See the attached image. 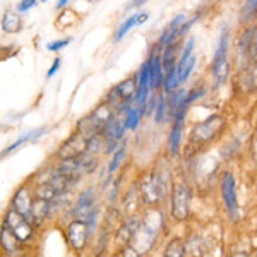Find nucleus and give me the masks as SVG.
Wrapping results in <instances>:
<instances>
[{"label":"nucleus","mask_w":257,"mask_h":257,"mask_svg":"<svg viewBox=\"0 0 257 257\" xmlns=\"http://www.w3.org/2000/svg\"><path fill=\"white\" fill-rule=\"evenodd\" d=\"M226 45H228V33L226 30L221 33L218 41V48L213 60V76L216 86H221L228 77V59H226Z\"/></svg>","instance_id":"nucleus-1"},{"label":"nucleus","mask_w":257,"mask_h":257,"mask_svg":"<svg viewBox=\"0 0 257 257\" xmlns=\"http://www.w3.org/2000/svg\"><path fill=\"white\" fill-rule=\"evenodd\" d=\"M190 208V190L184 182H177L173 187V201H172V214L173 218L182 221L189 216Z\"/></svg>","instance_id":"nucleus-2"},{"label":"nucleus","mask_w":257,"mask_h":257,"mask_svg":"<svg viewBox=\"0 0 257 257\" xmlns=\"http://www.w3.org/2000/svg\"><path fill=\"white\" fill-rule=\"evenodd\" d=\"M6 225L9 226V230L14 233V237L19 240V242H26L30 240L33 230H31V225L26 221V216L19 213L16 209H11L7 213V218H6Z\"/></svg>","instance_id":"nucleus-3"},{"label":"nucleus","mask_w":257,"mask_h":257,"mask_svg":"<svg viewBox=\"0 0 257 257\" xmlns=\"http://www.w3.org/2000/svg\"><path fill=\"white\" fill-rule=\"evenodd\" d=\"M89 225L88 221H82V219H76L72 221L67 228V242L74 250H82L86 245V240H88Z\"/></svg>","instance_id":"nucleus-4"},{"label":"nucleus","mask_w":257,"mask_h":257,"mask_svg":"<svg viewBox=\"0 0 257 257\" xmlns=\"http://www.w3.org/2000/svg\"><path fill=\"white\" fill-rule=\"evenodd\" d=\"M221 125H223V118L219 117V115H213V117L206 118L204 122H201L199 125L194 127L192 141H197V143H206V141H209L214 134H216Z\"/></svg>","instance_id":"nucleus-5"},{"label":"nucleus","mask_w":257,"mask_h":257,"mask_svg":"<svg viewBox=\"0 0 257 257\" xmlns=\"http://www.w3.org/2000/svg\"><path fill=\"white\" fill-rule=\"evenodd\" d=\"M221 196L225 201V206L230 213L231 218H237V209H238V202H237V192H235V180L231 173H225L221 180Z\"/></svg>","instance_id":"nucleus-6"},{"label":"nucleus","mask_w":257,"mask_h":257,"mask_svg":"<svg viewBox=\"0 0 257 257\" xmlns=\"http://www.w3.org/2000/svg\"><path fill=\"white\" fill-rule=\"evenodd\" d=\"M88 148H89V138H86L84 134H81L79 132L76 138L69 139L67 143L60 148L59 155H60V158H64V160L77 158V156L88 153Z\"/></svg>","instance_id":"nucleus-7"},{"label":"nucleus","mask_w":257,"mask_h":257,"mask_svg":"<svg viewBox=\"0 0 257 257\" xmlns=\"http://www.w3.org/2000/svg\"><path fill=\"white\" fill-rule=\"evenodd\" d=\"M189 103L185 101V98L180 101L175 113V125H173L172 132H170V138H168V148L172 151V155H177L178 146H180V139H182V125H184V115H185V106Z\"/></svg>","instance_id":"nucleus-8"},{"label":"nucleus","mask_w":257,"mask_h":257,"mask_svg":"<svg viewBox=\"0 0 257 257\" xmlns=\"http://www.w3.org/2000/svg\"><path fill=\"white\" fill-rule=\"evenodd\" d=\"M141 197L146 204H155L160 199V187L155 175H146L141 182Z\"/></svg>","instance_id":"nucleus-9"},{"label":"nucleus","mask_w":257,"mask_h":257,"mask_svg":"<svg viewBox=\"0 0 257 257\" xmlns=\"http://www.w3.org/2000/svg\"><path fill=\"white\" fill-rule=\"evenodd\" d=\"M238 52L247 55L252 60V64H257V28L255 30H248L242 36L238 43Z\"/></svg>","instance_id":"nucleus-10"},{"label":"nucleus","mask_w":257,"mask_h":257,"mask_svg":"<svg viewBox=\"0 0 257 257\" xmlns=\"http://www.w3.org/2000/svg\"><path fill=\"white\" fill-rule=\"evenodd\" d=\"M12 206H14L16 211H19L23 216H31V208H33V202L30 199V194H28L26 189H19L16 192L14 199H12Z\"/></svg>","instance_id":"nucleus-11"},{"label":"nucleus","mask_w":257,"mask_h":257,"mask_svg":"<svg viewBox=\"0 0 257 257\" xmlns=\"http://www.w3.org/2000/svg\"><path fill=\"white\" fill-rule=\"evenodd\" d=\"M45 131H47V128L41 127V128H38V131H31V132H28V134H24L23 138H19L18 141H16V143H12L11 146L7 148V149H4L2 156H7V155H9V153L14 151V149H18L19 146H23V144L30 143V141H36V139L40 138L41 134H45Z\"/></svg>","instance_id":"nucleus-12"},{"label":"nucleus","mask_w":257,"mask_h":257,"mask_svg":"<svg viewBox=\"0 0 257 257\" xmlns=\"http://www.w3.org/2000/svg\"><path fill=\"white\" fill-rule=\"evenodd\" d=\"M48 208H50V201H45V199H36V201L33 202L31 216L35 218L36 223L43 221V219L48 216Z\"/></svg>","instance_id":"nucleus-13"},{"label":"nucleus","mask_w":257,"mask_h":257,"mask_svg":"<svg viewBox=\"0 0 257 257\" xmlns=\"http://www.w3.org/2000/svg\"><path fill=\"white\" fill-rule=\"evenodd\" d=\"M161 65H163V57H153L151 62V77H149V84L151 88H156L161 81H163V72H161Z\"/></svg>","instance_id":"nucleus-14"},{"label":"nucleus","mask_w":257,"mask_h":257,"mask_svg":"<svg viewBox=\"0 0 257 257\" xmlns=\"http://www.w3.org/2000/svg\"><path fill=\"white\" fill-rule=\"evenodd\" d=\"M7 225H4L2 226V248L4 250L7 252V254H14L16 250H18V242L19 240L14 237V233H9V231H7Z\"/></svg>","instance_id":"nucleus-15"},{"label":"nucleus","mask_w":257,"mask_h":257,"mask_svg":"<svg viewBox=\"0 0 257 257\" xmlns=\"http://www.w3.org/2000/svg\"><path fill=\"white\" fill-rule=\"evenodd\" d=\"M21 26H23L21 18H18L16 14H12V12H6V14H4L2 30L6 33H18L21 30Z\"/></svg>","instance_id":"nucleus-16"},{"label":"nucleus","mask_w":257,"mask_h":257,"mask_svg":"<svg viewBox=\"0 0 257 257\" xmlns=\"http://www.w3.org/2000/svg\"><path fill=\"white\" fill-rule=\"evenodd\" d=\"M105 131V136L108 138L110 141H117L123 136V131H125V127H122L120 123L117 122L115 118H111L108 123H106V127L103 128Z\"/></svg>","instance_id":"nucleus-17"},{"label":"nucleus","mask_w":257,"mask_h":257,"mask_svg":"<svg viewBox=\"0 0 257 257\" xmlns=\"http://www.w3.org/2000/svg\"><path fill=\"white\" fill-rule=\"evenodd\" d=\"M59 194L60 192L55 187H53L50 182H45V184H41L40 187L36 189V197H38V199H45V201H50V202H52L53 199L59 196Z\"/></svg>","instance_id":"nucleus-18"},{"label":"nucleus","mask_w":257,"mask_h":257,"mask_svg":"<svg viewBox=\"0 0 257 257\" xmlns=\"http://www.w3.org/2000/svg\"><path fill=\"white\" fill-rule=\"evenodd\" d=\"M117 89H118V94H120V98H122L123 101H131L132 94L136 93L134 79H127V81L120 82V84L117 86Z\"/></svg>","instance_id":"nucleus-19"},{"label":"nucleus","mask_w":257,"mask_h":257,"mask_svg":"<svg viewBox=\"0 0 257 257\" xmlns=\"http://www.w3.org/2000/svg\"><path fill=\"white\" fill-rule=\"evenodd\" d=\"M136 24H138V16H131V18H128L127 21H123V23L120 24V28L117 30V35H115V40H117V41H118V40H122L123 36H125L127 33L136 26Z\"/></svg>","instance_id":"nucleus-20"},{"label":"nucleus","mask_w":257,"mask_h":257,"mask_svg":"<svg viewBox=\"0 0 257 257\" xmlns=\"http://www.w3.org/2000/svg\"><path fill=\"white\" fill-rule=\"evenodd\" d=\"M138 221L136 219H131V221H127L125 225L122 226V230H120V237H122V240H131L134 238V235L138 233Z\"/></svg>","instance_id":"nucleus-21"},{"label":"nucleus","mask_w":257,"mask_h":257,"mask_svg":"<svg viewBox=\"0 0 257 257\" xmlns=\"http://www.w3.org/2000/svg\"><path fill=\"white\" fill-rule=\"evenodd\" d=\"M165 255L167 257H182L185 255V245L180 242V240H173L172 243L167 247V250H165Z\"/></svg>","instance_id":"nucleus-22"},{"label":"nucleus","mask_w":257,"mask_h":257,"mask_svg":"<svg viewBox=\"0 0 257 257\" xmlns=\"http://www.w3.org/2000/svg\"><path fill=\"white\" fill-rule=\"evenodd\" d=\"M177 84H178L177 69L172 67L170 70H167V76H165V91H167V93H172Z\"/></svg>","instance_id":"nucleus-23"},{"label":"nucleus","mask_w":257,"mask_h":257,"mask_svg":"<svg viewBox=\"0 0 257 257\" xmlns=\"http://www.w3.org/2000/svg\"><path fill=\"white\" fill-rule=\"evenodd\" d=\"M139 118H141L139 110L128 108L125 122H123V127H125V128H136V127H138V123H139Z\"/></svg>","instance_id":"nucleus-24"},{"label":"nucleus","mask_w":257,"mask_h":257,"mask_svg":"<svg viewBox=\"0 0 257 257\" xmlns=\"http://www.w3.org/2000/svg\"><path fill=\"white\" fill-rule=\"evenodd\" d=\"M194 64H196V57L190 55V59L187 60V64H185V67H184V70H182V74H180V76H178V84H182V82H185V81L189 79L190 70H192Z\"/></svg>","instance_id":"nucleus-25"},{"label":"nucleus","mask_w":257,"mask_h":257,"mask_svg":"<svg viewBox=\"0 0 257 257\" xmlns=\"http://www.w3.org/2000/svg\"><path fill=\"white\" fill-rule=\"evenodd\" d=\"M123 155H125V151H123V148H120L117 153L113 155V158H111L110 161V167H108V173H113L115 170L118 168V165H120V161L123 160Z\"/></svg>","instance_id":"nucleus-26"},{"label":"nucleus","mask_w":257,"mask_h":257,"mask_svg":"<svg viewBox=\"0 0 257 257\" xmlns=\"http://www.w3.org/2000/svg\"><path fill=\"white\" fill-rule=\"evenodd\" d=\"M255 9H257V0H245V4H243V7H242L243 19H247V16L254 14Z\"/></svg>","instance_id":"nucleus-27"},{"label":"nucleus","mask_w":257,"mask_h":257,"mask_svg":"<svg viewBox=\"0 0 257 257\" xmlns=\"http://www.w3.org/2000/svg\"><path fill=\"white\" fill-rule=\"evenodd\" d=\"M165 117V98L160 96L158 103H156V110H155V120L156 122H161Z\"/></svg>","instance_id":"nucleus-28"},{"label":"nucleus","mask_w":257,"mask_h":257,"mask_svg":"<svg viewBox=\"0 0 257 257\" xmlns=\"http://www.w3.org/2000/svg\"><path fill=\"white\" fill-rule=\"evenodd\" d=\"M69 43H70V40H69V38H65V40H59V41H52V43H48V45H47V48L50 50V52H57V50H60V48L67 47Z\"/></svg>","instance_id":"nucleus-29"},{"label":"nucleus","mask_w":257,"mask_h":257,"mask_svg":"<svg viewBox=\"0 0 257 257\" xmlns=\"http://www.w3.org/2000/svg\"><path fill=\"white\" fill-rule=\"evenodd\" d=\"M36 6V0H21V2L18 4V11L19 12H26L30 11L31 7Z\"/></svg>","instance_id":"nucleus-30"},{"label":"nucleus","mask_w":257,"mask_h":257,"mask_svg":"<svg viewBox=\"0 0 257 257\" xmlns=\"http://www.w3.org/2000/svg\"><path fill=\"white\" fill-rule=\"evenodd\" d=\"M202 94H204V89H194L192 93L189 94L187 98H185V101L190 103V101H194V99H197V98H201Z\"/></svg>","instance_id":"nucleus-31"},{"label":"nucleus","mask_w":257,"mask_h":257,"mask_svg":"<svg viewBox=\"0 0 257 257\" xmlns=\"http://www.w3.org/2000/svg\"><path fill=\"white\" fill-rule=\"evenodd\" d=\"M59 67H60V59H55V60H53V64H52V67H50L48 72H47V79H50V77L57 72V69H59Z\"/></svg>","instance_id":"nucleus-32"},{"label":"nucleus","mask_w":257,"mask_h":257,"mask_svg":"<svg viewBox=\"0 0 257 257\" xmlns=\"http://www.w3.org/2000/svg\"><path fill=\"white\" fill-rule=\"evenodd\" d=\"M158 103V98H149V103H148V108H146V111L148 113L146 115H151V113H155V105Z\"/></svg>","instance_id":"nucleus-33"},{"label":"nucleus","mask_w":257,"mask_h":257,"mask_svg":"<svg viewBox=\"0 0 257 257\" xmlns=\"http://www.w3.org/2000/svg\"><path fill=\"white\" fill-rule=\"evenodd\" d=\"M144 2H148V0H131V2L127 4V9H131V7H139V6H143Z\"/></svg>","instance_id":"nucleus-34"},{"label":"nucleus","mask_w":257,"mask_h":257,"mask_svg":"<svg viewBox=\"0 0 257 257\" xmlns=\"http://www.w3.org/2000/svg\"><path fill=\"white\" fill-rule=\"evenodd\" d=\"M148 18H149V16L146 14V12H144V14H139V16H138V24H143V23H146V21H148Z\"/></svg>","instance_id":"nucleus-35"},{"label":"nucleus","mask_w":257,"mask_h":257,"mask_svg":"<svg viewBox=\"0 0 257 257\" xmlns=\"http://www.w3.org/2000/svg\"><path fill=\"white\" fill-rule=\"evenodd\" d=\"M67 2H69V0H59V4H57V7H59V9H60V7H64Z\"/></svg>","instance_id":"nucleus-36"},{"label":"nucleus","mask_w":257,"mask_h":257,"mask_svg":"<svg viewBox=\"0 0 257 257\" xmlns=\"http://www.w3.org/2000/svg\"><path fill=\"white\" fill-rule=\"evenodd\" d=\"M91 4H98V2H101V0H89Z\"/></svg>","instance_id":"nucleus-37"},{"label":"nucleus","mask_w":257,"mask_h":257,"mask_svg":"<svg viewBox=\"0 0 257 257\" xmlns=\"http://www.w3.org/2000/svg\"><path fill=\"white\" fill-rule=\"evenodd\" d=\"M43 2H47V0H43Z\"/></svg>","instance_id":"nucleus-38"}]
</instances>
